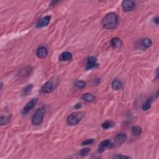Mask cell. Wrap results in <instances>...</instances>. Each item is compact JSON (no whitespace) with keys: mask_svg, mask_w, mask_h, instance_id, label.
Returning a JSON list of instances; mask_svg holds the SVG:
<instances>
[{"mask_svg":"<svg viewBox=\"0 0 159 159\" xmlns=\"http://www.w3.org/2000/svg\"><path fill=\"white\" fill-rule=\"evenodd\" d=\"M45 113V108L44 107H41L37 109L32 117V123L35 126H38V125L41 124L43 121Z\"/></svg>","mask_w":159,"mask_h":159,"instance_id":"3957f363","label":"cell"},{"mask_svg":"<svg viewBox=\"0 0 159 159\" xmlns=\"http://www.w3.org/2000/svg\"><path fill=\"white\" fill-rule=\"evenodd\" d=\"M127 135L126 133L124 132H119V133L117 134L115 136V143L116 146H121L127 140Z\"/></svg>","mask_w":159,"mask_h":159,"instance_id":"277c9868","label":"cell"},{"mask_svg":"<svg viewBox=\"0 0 159 159\" xmlns=\"http://www.w3.org/2000/svg\"><path fill=\"white\" fill-rule=\"evenodd\" d=\"M119 24L118 15L114 13H110L106 15L102 20V26L106 29H115Z\"/></svg>","mask_w":159,"mask_h":159,"instance_id":"6da1fadb","label":"cell"},{"mask_svg":"<svg viewBox=\"0 0 159 159\" xmlns=\"http://www.w3.org/2000/svg\"><path fill=\"white\" fill-rule=\"evenodd\" d=\"M82 99L86 102H93L95 100V96L90 93H84L82 96Z\"/></svg>","mask_w":159,"mask_h":159,"instance_id":"2e32d148","label":"cell"},{"mask_svg":"<svg viewBox=\"0 0 159 159\" xmlns=\"http://www.w3.org/2000/svg\"><path fill=\"white\" fill-rule=\"evenodd\" d=\"M75 86H76L78 88L82 89L84 87L86 86V83L84 81H82V80H79L76 82L75 83Z\"/></svg>","mask_w":159,"mask_h":159,"instance_id":"603a6c76","label":"cell"},{"mask_svg":"<svg viewBox=\"0 0 159 159\" xmlns=\"http://www.w3.org/2000/svg\"><path fill=\"white\" fill-rule=\"evenodd\" d=\"M47 49L44 46H41L37 49L36 55L39 59H44L47 57Z\"/></svg>","mask_w":159,"mask_h":159,"instance_id":"30bf717a","label":"cell"},{"mask_svg":"<svg viewBox=\"0 0 159 159\" xmlns=\"http://www.w3.org/2000/svg\"><path fill=\"white\" fill-rule=\"evenodd\" d=\"M111 146V141L108 139L102 141L98 147V152L99 153H103L106 149Z\"/></svg>","mask_w":159,"mask_h":159,"instance_id":"9c48e42d","label":"cell"},{"mask_svg":"<svg viewBox=\"0 0 159 159\" xmlns=\"http://www.w3.org/2000/svg\"><path fill=\"white\" fill-rule=\"evenodd\" d=\"M33 88L32 85H28L26 88L23 90V94L24 96H27L29 93H31Z\"/></svg>","mask_w":159,"mask_h":159,"instance_id":"44dd1931","label":"cell"},{"mask_svg":"<svg viewBox=\"0 0 159 159\" xmlns=\"http://www.w3.org/2000/svg\"><path fill=\"white\" fill-rule=\"evenodd\" d=\"M11 121V118L9 116H1L0 118V125L3 126L8 124Z\"/></svg>","mask_w":159,"mask_h":159,"instance_id":"d6986e66","label":"cell"},{"mask_svg":"<svg viewBox=\"0 0 159 159\" xmlns=\"http://www.w3.org/2000/svg\"><path fill=\"white\" fill-rule=\"evenodd\" d=\"M51 20V16H46L45 17L42 18L38 21H37L36 24V27L37 28H42L45 27V26H48L49 24L50 23Z\"/></svg>","mask_w":159,"mask_h":159,"instance_id":"ba28073f","label":"cell"},{"mask_svg":"<svg viewBox=\"0 0 159 159\" xmlns=\"http://www.w3.org/2000/svg\"><path fill=\"white\" fill-rule=\"evenodd\" d=\"M97 65V59L93 56H90L86 59V63L85 69L89 70L93 69Z\"/></svg>","mask_w":159,"mask_h":159,"instance_id":"52a82bcc","label":"cell"},{"mask_svg":"<svg viewBox=\"0 0 159 159\" xmlns=\"http://www.w3.org/2000/svg\"><path fill=\"white\" fill-rule=\"evenodd\" d=\"M84 116V113L82 111L75 112L73 113L68 117L67 119V123L69 126H76L80 122Z\"/></svg>","mask_w":159,"mask_h":159,"instance_id":"7a4b0ae2","label":"cell"},{"mask_svg":"<svg viewBox=\"0 0 159 159\" xmlns=\"http://www.w3.org/2000/svg\"><path fill=\"white\" fill-rule=\"evenodd\" d=\"M152 41L149 38H145L140 41V46L142 49H146L152 46Z\"/></svg>","mask_w":159,"mask_h":159,"instance_id":"4fadbf2b","label":"cell"},{"mask_svg":"<svg viewBox=\"0 0 159 159\" xmlns=\"http://www.w3.org/2000/svg\"><path fill=\"white\" fill-rule=\"evenodd\" d=\"M90 152V149L89 148H85L82 149L79 152V155L82 157H85L87 156Z\"/></svg>","mask_w":159,"mask_h":159,"instance_id":"7402d4cb","label":"cell"},{"mask_svg":"<svg viewBox=\"0 0 159 159\" xmlns=\"http://www.w3.org/2000/svg\"><path fill=\"white\" fill-rule=\"evenodd\" d=\"M115 158H129L130 157L126 156H123V155H116V156L113 157Z\"/></svg>","mask_w":159,"mask_h":159,"instance_id":"d4e9b609","label":"cell"},{"mask_svg":"<svg viewBox=\"0 0 159 159\" xmlns=\"http://www.w3.org/2000/svg\"><path fill=\"white\" fill-rule=\"evenodd\" d=\"M111 45L113 48H120L123 45V42L118 37H114L111 40Z\"/></svg>","mask_w":159,"mask_h":159,"instance_id":"5bb4252c","label":"cell"},{"mask_svg":"<svg viewBox=\"0 0 159 159\" xmlns=\"http://www.w3.org/2000/svg\"><path fill=\"white\" fill-rule=\"evenodd\" d=\"M122 7L123 10L126 13L131 12L134 9L135 7V3L131 0H126L122 2Z\"/></svg>","mask_w":159,"mask_h":159,"instance_id":"5b68a950","label":"cell"},{"mask_svg":"<svg viewBox=\"0 0 159 159\" xmlns=\"http://www.w3.org/2000/svg\"><path fill=\"white\" fill-rule=\"evenodd\" d=\"M37 101H38V98H33L31 101H29L28 103L26 104L23 109V111H22L23 115H27L28 113L35 106V105L37 103Z\"/></svg>","mask_w":159,"mask_h":159,"instance_id":"8992f818","label":"cell"},{"mask_svg":"<svg viewBox=\"0 0 159 159\" xmlns=\"http://www.w3.org/2000/svg\"><path fill=\"white\" fill-rule=\"evenodd\" d=\"M115 126V123L112 121H106L101 124V127L103 129H108Z\"/></svg>","mask_w":159,"mask_h":159,"instance_id":"ac0fdd59","label":"cell"},{"mask_svg":"<svg viewBox=\"0 0 159 159\" xmlns=\"http://www.w3.org/2000/svg\"><path fill=\"white\" fill-rule=\"evenodd\" d=\"M72 59V55L69 52H63L59 56L60 62L69 61Z\"/></svg>","mask_w":159,"mask_h":159,"instance_id":"7c38bea8","label":"cell"},{"mask_svg":"<svg viewBox=\"0 0 159 159\" xmlns=\"http://www.w3.org/2000/svg\"><path fill=\"white\" fill-rule=\"evenodd\" d=\"M131 130H132V134H133L135 136H139L141 134L142 128L141 127L137 126H135L132 127Z\"/></svg>","mask_w":159,"mask_h":159,"instance_id":"ffe728a7","label":"cell"},{"mask_svg":"<svg viewBox=\"0 0 159 159\" xmlns=\"http://www.w3.org/2000/svg\"><path fill=\"white\" fill-rule=\"evenodd\" d=\"M154 22L155 24H156V25H158V22H159V18L158 16H156V18H154Z\"/></svg>","mask_w":159,"mask_h":159,"instance_id":"484cf974","label":"cell"},{"mask_svg":"<svg viewBox=\"0 0 159 159\" xmlns=\"http://www.w3.org/2000/svg\"><path fill=\"white\" fill-rule=\"evenodd\" d=\"M74 107H75V109H80L82 107V104L81 103H77V104H75V106Z\"/></svg>","mask_w":159,"mask_h":159,"instance_id":"4316f807","label":"cell"},{"mask_svg":"<svg viewBox=\"0 0 159 159\" xmlns=\"http://www.w3.org/2000/svg\"><path fill=\"white\" fill-rule=\"evenodd\" d=\"M94 142V140L93 139H86L83 141L82 142V146H85V145H89V144H92Z\"/></svg>","mask_w":159,"mask_h":159,"instance_id":"cb8c5ba5","label":"cell"},{"mask_svg":"<svg viewBox=\"0 0 159 159\" xmlns=\"http://www.w3.org/2000/svg\"><path fill=\"white\" fill-rule=\"evenodd\" d=\"M53 90V84L50 81L45 83L41 88V92L44 93H51Z\"/></svg>","mask_w":159,"mask_h":159,"instance_id":"8fae6325","label":"cell"},{"mask_svg":"<svg viewBox=\"0 0 159 159\" xmlns=\"http://www.w3.org/2000/svg\"><path fill=\"white\" fill-rule=\"evenodd\" d=\"M152 98H149L147 99L144 103L142 106V109L143 111H146L151 108V106H152Z\"/></svg>","mask_w":159,"mask_h":159,"instance_id":"e0dca14e","label":"cell"},{"mask_svg":"<svg viewBox=\"0 0 159 159\" xmlns=\"http://www.w3.org/2000/svg\"><path fill=\"white\" fill-rule=\"evenodd\" d=\"M111 87L112 88L115 90H120L121 89H123V83H121L119 80L116 79L114 81H113L111 83Z\"/></svg>","mask_w":159,"mask_h":159,"instance_id":"9a60e30c","label":"cell"}]
</instances>
